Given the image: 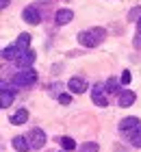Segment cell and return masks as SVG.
<instances>
[{"label": "cell", "instance_id": "5", "mask_svg": "<svg viewBox=\"0 0 141 152\" xmlns=\"http://www.w3.org/2000/svg\"><path fill=\"white\" fill-rule=\"evenodd\" d=\"M28 141H31V146L35 150H39V148H44L46 146V133L41 128H33L31 133H28Z\"/></svg>", "mask_w": 141, "mask_h": 152}, {"label": "cell", "instance_id": "26", "mask_svg": "<svg viewBox=\"0 0 141 152\" xmlns=\"http://www.w3.org/2000/svg\"><path fill=\"white\" fill-rule=\"evenodd\" d=\"M61 152H63V150H61Z\"/></svg>", "mask_w": 141, "mask_h": 152}, {"label": "cell", "instance_id": "16", "mask_svg": "<svg viewBox=\"0 0 141 152\" xmlns=\"http://www.w3.org/2000/svg\"><path fill=\"white\" fill-rule=\"evenodd\" d=\"M107 94H117V96H122V94H124V89H122V80L109 78V80H107Z\"/></svg>", "mask_w": 141, "mask_h": 152}, {"label": "cell", "instance_id": "14", "mask_svg": "<svg viewBox=\"0 0 141 152\" xmlns=\"http://www.w3.org/2000/svg\"><path fill=\"white\" fill-rule=\"evenodd\" d=\"M31 35L28 33H22V35H18V39H15V46L20 48L22 52H26V50H31Z\"/></svg>", "mask_w": 141, "mask_h": 152}, {"label": "cell", "instance_id": "7", "mask_svg": "<svg viewBox=\"0 0 141 152\" xmlns=\"http://www.w3.org/2000/svg\"><path fill=\"white\" fill-rule=\"evenodd\" d=\"M22 18H24V22L33 24V26L41 22V13H39L37 7H26V9L22 11Z\"/></svg>", "mask_w": 141, "mask_h": 152}, {"label": "cell", "instance_id": "6", "mask_svg": "<svg viewBox=\"0 0 141 152\" xmlns=\"http://www.w3.org/2000/svg\"><path fill=\"white\" fill-rule=\"evenodd\" d=\"M67 89L72 94H85L87 91V80H85L83 76H72V78L67 80Z\"/></svg>", "mask_w": 141, "mask_h": 152}, {"label": "cell", "instance_id": "10", "mask_svg": "<svg viewBox=\"0 0 141 152\" xmlns=\"http://www.w3.org/2000/svg\"><path fill=\"white\" fill-rule=\"evenodd\" d=\"M54 20H56V24H59V26L69 24L74 20V11L72 9H59V11H56V15H54Z\"/></svg>", "mask_w": 141, "mask_h": 152}, {"label": "cell", "instance_id": "25", "mask_svg": "<svg viewBox=\"0 0 141 152\" xmlns=\"http://www.w3.org/2000/svg\"><path fill=\"white\" fill-rule=\"evenodd\" d=\"M137 33H141V20L137 22Z\"/></svg>", "mask_w": 141, "mask_h": 152}, {"label": "cell", "instance_id": "23", "mask_svg": "<svg viewBox=\"0 0 141 152\" xmlns=\"http://www.w3.org/2000/svg\"><path fill=\"white\" fill-rule=\"evenodd\" d=\"M135 48H139V50H141V33H137V35H135Z\"/></svg>", "mask_w": 141, "mask_h": 152}, {"label": "cell", "instance_id": "13", "mask_svg": "<svg viewBox=\"0 0 141 152\" xmlns=\"http://www.w3.org/2000/svg\"><path fill=\"white\" fill-rule=\"evenodd\" d=\"M135 100H137V94L135 91H124L122 96H119V107H122V109H126V107H132V104H135Z\"/></svg>", "mask_w": 141, "mask_h": 152}, {"label": "cell", "instance_id": "24", "mask_svg": "<svg viewBox=\"0 0 141 152\" xmlns=\"http://www.w3.org/2000/svg\"><path fill=\"white\" fill-rule=\"evenodd\" d=\"M0 7H2V9H7V7H9V0H2V2H0Z\"/></svg>", "mask_w": 141, "mask_h": 152}, {"label": "cell", "instance_id": "8", "mask_svg": "<svg viewBox=\"0 0 141 152\" xmlns=\"http://www.w3.org/2000/svg\"><path fill=\"white\" fill-rule=\"evenodd\" d=\"M35 59H37V54H35L33 50H26V52H22L18 57V67H22V70H26V67H33V63H35Z\"/></svg>", "mask_w": 141, "mask_h": 152}, {"label": "cell", "instance_id": "22", "mask_svg": "<svg viewBox=\"0 0 141 152\" xmlns=\"http://www.w3.org/2000/svg\"><path fill=\"white\" fill-rule=\"evenodd\" d=\"M119 80H122V85H128V83H130V72H124Z\"/></svg>", "mask_w": 141, "mask_h": 152}, {"label": "cell", "instance_id": "18", "mask_svg": "<svg viewBox=\"0 0 141 152\" xmlns=\"http://www.w3.org/2000/svg\"><path fill=\"white\" fill-rule=\"evenodd\" d=\"M98 150H100L98 141H85V143H80V148H78V152H98Z\"/></svg>", "mask_w": 141, "mask_h": 152}, {"label": "cell", "instance_id": "9", "mask_svg": "<svg viewBox=\"0 0 141 152\" xmlns=\"http://www.w3.org/2000/svg\"><path fill=\"white\" fill-rule=\"evenodd\" d=\"M139 126H141L139 117H124V120L119 122V130H122V133H132V130H137Z\"/></svg>", "mask_w": 141, "mask_h": 152}, {"label": "cell", "instance_id": "2", "mask_svg": "<svg viewBox=\"0 0 141 152\" xmlns=\"http://www.w3.org/2000/svg\"><path fill=\"white\" fill-rule=\"evenodd\" d=\"M37 83V72L33 67H26V70H20L15 76L11 78V85L13 87H31Z\"/></svg>", "mask_w": 141, "mask_h": 152}, {"label": "cell", "instance_id": "12", "mask_svg": "<svg viewBox=\"0 0 141 152\" xmlns=\"http://www.w3.org/2000/svg\"><path fill=\"white\" fill-rule=\"evenodd\" d=\"M20 54H22V50L13 44V46H7L4 50H2V59H4V61H18Z\"/></svg>", "mask_w": 141, "mask_h": 152}, {"label": "cell", "instance_id": "4", "mask_svg": "<svg viewBox=\"0 0 141 152\" xmlns=\"http://www.w3.org/2000/svg\"><path fill=\"white\" fill-rule=\"evenodd\" d=\"M2 89H0V104H2V109H9L13 104V98H15V94H13V89L9 87V83L2 80V85H0Z\"/></svg>", "mask_w": 141, "mask_h": 152}, {"label": "cell", "instance_id": "20", "mask_svg": "<svg viewBox=\"0 0 141 152\" xmlns=\"http://www.w3.org/2000/svg\"><path fill=\"white\" fill-rule=\"evenodd\" d=\"M128 20L130 22H139L141 20V7H132V9L128 11Z\"/></svg>", "mask_w": 141, "mask_h": 152}, {"label": "cell", "instance_id": "17", "mask_svg": "<svg viewBox=\"0 0 141 152\" xmlns=\"http://www.w3.org/2000/svg\"><path fill=\"white\" fill-rule=\"evenodd\" d=\"M128 141L132 148H141V126L137 130H132V133H128Z\"/></svg>", "mask_w": 141, "mask_h": 152}, {"label": "cell", "instance_id": "11", "mask_svg": "<svg viewBox=\"0 0 141 152\" xmlns=\"http://www.w3.org/2000/svg\"><path fill=\"white\" fill-rule=\"evenodd\" d=\"M13 148H15L18 152H28L33 146H31V141H28V137H22V135H18V137H13Z\"/></svg>", "mask_w": 141, "mask_h": 152}, {"label": "cell", "instance_id": "3", "mask_svg": "<svg viewBox=\"0 0 141 152\" xmlns=\"http://www.w3.org/2000/svg\"><path fill=\"white\" fill-rule=\"evenodd\" d=\"M91 100H94V104H98V107H107V104H109V100H107V89H104V85L96 83V85L91 87Z\"/></svg>", "mask_w": 141, "mask_h": 152}, {"label": "cell", "instance_id": "1", "mask_svg": "<svg viewBox=\"0 0 141 152\" xmlns=\"http://www.w3.org/2000/svg\"><path fill=\"white\" fill-rule=\"evenodd\" d=\"M104 37H107V31L100 28V26L78 33V41L83 46H87V48H96L98 44H102V41H104Z\"/></svg>", "mask_w": 141, "mask_h": 152}, {"label": "cell", "instance_id": "21", "mask_svg": "<svg viewBox=\"0 0 141 152\" xmlns=\"http://www.w3.org/2000/svg\"><path fill=\"white\" fill-rule=\"evenodd\" d=\"M56 100H59L61 104H69V102H72V96H69V94H63V91H61V96H59Z\"/></svg>", "mask_w": 141, "mask_h": 152}, {"label": "cell", "instance_id": "15", "mask_svg": "<svg viewBox=\"0 0 141 152\" xmlns=\"http://www.w3.org/2000/svg\"><path fill=\"white\" fill-rule=\"evenodd\" d=\"M28 122V111L26 109H20V111H15L11 115V124L13 126H20V124H26Z\"/></svg>", "mask_w": 141, "mask_h": 152}, {"label": "cell", "instance_id": "19", "mask_svg": "<svg viewBox=\"0 0 141 152\" xmlns=\"http://www.w3.org/2000/svg\"><path fill=\"white\" fill-rule=\"evenodd\" d=\"M59 141H61V148L65 150V152H67V150H74V148H76V141L72 139V137H61Z\"/></svg>", "mask_w": 141, "mask_h": 152}]
</instances>
